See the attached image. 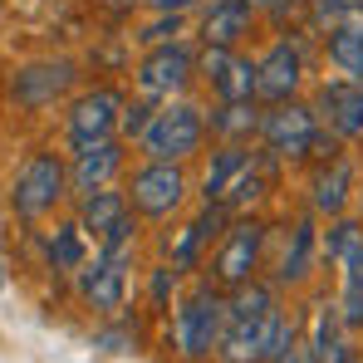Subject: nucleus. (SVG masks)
I'll use <instances>...</instances> for the list:
<instances>
[{
	"mask_svg": "<svg viewBox=\"0 0 363 363\" xmlns=\"http://www.w3.org/2000/svg\"><path fill=\"white\" fill-rule=\"evenodd\" d=\"M201 133H206V118H201V108H191V104H167V108H157L152 123L143 128V152L152 157V162H182V157H191L196 147H201Z\"/></svg>",
	"mask_w": 363,
	"mask_h": 363,
	"instance_id": "obj_1",
	"label": "nucleus"
},
{
	"mask_svg": "<svg viewBox=\"0 0 363 363\" xmlns=\"http://www.w3.org/2000/svg\"><path fill=\"white\" fill-rule=\"evenodd\" d=\"M221 324H226V300H221L211 285L191 290V295L177 304V319H172V339H177L182 359L211 354L216 339H221Z\"/></svg>",
	"mask_w": 363,
	"mask_h": 363,
	"instance_id": "obj_2",
	"label": "nucleus"
},
{
	"mask_svg": "<svg viewBox=\"0 0 363 363\" xmlns=\"http://www.w3.org/2000/svg\"><path fill=\"white\" fill-rule=\"evenodd\" d=\"M128 255H133V221H123L118 231H108L104 236V255L94 260V270L79 280V290H84V300L94 304V309H118L123 295H128Z\"/></svg>",
	"mask_w": 363,
	"mask_h": 363,
	"instance_id": "obj_3",
	"label": "nucleus"
},
{
	"mask_svg": "<svg viewBox=\"0 0 363 363\" xmlns=\"http://www.w3.org/2000/svg\"><path fill=\"white\" fill-rule=\"evenodd\" d=\"M64 162L55 152H35L25 167H20V177H15V191H10V206L20 211V216H45V211H55L64 196Z\"/></svg>",
	"mask_w": 363,
	"mask_h": 363,
	"instance_id": "obj_4",
	"label": "nucleus"
},
{
	"mask_svg": "<svg viewBox=\"0 0 363 363\" xmlns=\"http://www.w3.org/2000/svg\"><path fill=\"white\" fill-rule=\"evenodd\" d=\"M314 133H319V113L304 108V104H290V99L275 104V108L260 118V138H265V147L280 152V157H304L309 143H314Z\"/></svg>",
	"mask_w": 363,
	"mask_h": 363,
	"instance_id": "obj_5",
	"label": "nucleus"
},
{
	"mask_svg": "<svg viewBox=\"0 0 363 363\" xmlns=\"http://www.w3.org/2000/svg\"><path fill=\"white\" fill-rule=\"evenodd\" d=\"M191 69H196L191 50L177 45V40H162L147 60L138 64V84H143V94H147V99H172L177 89L191 84Z\"/></svg>",
	"mask_w": 363,
	"mask_h": 363,
	"instance_id": "obj_6",
	"label": "nucleus"
},
{
	"mask_svg": "<svg viewBox=\"0 0 363 363\" xmlns=\"http://www.w3.org/2000/svg\"><path fill=\"white\" fill-rule=\"evenodd\" d=\"M186 196V177H182L177 162H147L138 177H133V206L143 216H172Z\"/></svg>",
	"mask_w": 363,
	"mask_h": 363,
	"instance_id": "obj_7",
	"label": "nucleus"
},
{
	"mask_svg": "<svg viewBox=\"0 0 363 363\" xmlns=\"http://www.w3.org/2000/svg\"><path fill=\"white\" fill-rule=\"evenodd\" d=\"M260 241H265V231L255 226V221H241V226H231V236L221 241L216 250V285H226V290H236L250 280V270H255V260H260Z\"/></svg>",
	"mask_w": 363,
	"mask_h": 363,
	"instance_id": "obj_8",
	"label": "nucleus"
},
{
	"mask_svg": "<svg viewBox=\"0 0 363 363\" xmlns=\"http://www.w3.org/2000/svg\"><path fill=\"white\" fill-rule=\"evenodd\" d=\"M300 50L290 45V40H280V45H270V55L255 64V99H270V104H285V99H295V89H300Z\"/></svg>",
	"mask_w": 363,
	"mask_h": 363,
	"instance_id": "obj_9",
	"label": "nucleus"
},
{
	"mask_svg": "<svg viewBox=\"0 0 363 363\" xmlns=\"http://www.w3.org/2000/svg\"><path fill=\"white\" fill-rule=\"evenodd\" d=\"M201 74L211 79V89L221 94V104H241V99H255V64L231 55V50H216L206 45L201 55Z\"/></svg>",
	"mask_w": 363,
	"mask_h": 363,
	"instance_id": "obj_10",
	"label": "nucleus"
},
{
	"mask_svg": "<svg viewBox=\"0 0 363 363\" xmlns=\"http://www.w3.org/2000/svg\"><path fill=\"white\" fill-rule=\"evenodd\" d=\"M314 113H324L334 138H363V84L359 79H334L319 89Z\"/></svg>",
	"mask_w": 363,
	"mask_h": 363,
	"instance_id": "obj_11",
	"label": "nucleus"
},
{
	"mask_svg": "<svg viewBox=\"0 0 363 363\" xmlns=\"http://www.w3.org/2000/svg\"><path fill=\"white\" fill-rule=\"evenodd\" d=\"M118 167H123V143H113V138H89L74 152L69 182H74V191H94V186H108Z\"/></svg>",
	"mask_w": 363,
	"mask_h": 363,
	"instance_id": "obj_12",
	"label": "nucleus"
},
{
	"mask_svg": "<svg viewBox=\"0 0 363 363\" xmlns=\"http://www.w3.org/2000/svg\"><path fill=\"white\" fill-rule=\"evenodd\" d=\"M118 113H123V99L113 94V89H94V94H84V99L69 108V133H74V143H89V138H113Z\"/></svg>",
	"mask_w": 363,
	"mask_h": 363,
	"instance_id": "obj_13",
	"label": "nucleus"
},
{
	"mask_svg": "<svg viewBox=\"0 0 363 363\" xmlns=\"http://www.w3.org/2000/svg\"><path fill=\"white\" fill-rule=\"evenodd\" d=\"M69 84H74V64H69V60L30 64L25 74H15V104H25V108H45V104L60 99Z\"/></svg>",
	"mask_w": 363,
	"mask_h": 363,
	"instance_id": "obj_14",
	"label": "nucleus"
},
{
	"mask_svg": "<svg viewBox=\"0 0 363 363\" xmlns=\"http://www.w3.org/2000/svg\"><path fill=\"white\" fill-rule=\"evenodd\" d=\"M250 20H255V10L245 0H211L206 15H201V40L216 45V50H236L250 30Z\"/></svg>",
	"mask_w": 363,
	"mask_h": 363,
	"instance_id": "obj_15",
	"label": "nucleus"
},
{
	"mask_svg": "<svg viewBox=\"0 0 363 363\" xmlns=\"http://www.w3.org/2000/svg\"><path fill=\"white\" fill-rule=\"evenodd\" d=\"M128 221V201L108 186H94L84 191V206H79V231H94V236H108Z\"/></svg>",
	"mask_w": 363,
	"mask_h": 363,
	"instance_id": "obj_16",
	"label": "nucleus"
},
{
	"mask_svg": "<svg viewBox=\"0 0 363 363\" xmlns=\"http://www.w3.org/2000/svg\"><path fill=\"white\" fill-rule=\"evenodd\" d=\"M349 191H354V167L344 157H329V167H319V177H314V211L339 216L349 206Z\"/></svg>",
	"mask_w": 363,
	"mask_h": 363,
	"instance_id": "obj_17",
	"label": "nucleus"
},
{
	"mask_svg": "<svg viewBox=\"0 0 363 363\" xmlns=\"http://www.w3.org/2000/svg\"><path fill=\"white\" fill-rule=\"evenodd\" d=\"M339 265H344V300L334 309L344 314V324H363V231L344 245Z\"/></svg>",
	"mask_w": 363,
	"mask_h": 363,
	"instance_id": "obj_18",
	"label": "nucleus"
},
{
	"mask_svg": "<svg viewBox=\"0 0 363 363\" xmlns=\"http://www.w3.org/2000/svg\"><path fill=\"white\" fill-rule=\"evenodd\" d=\"M339 324H344V314H334V304H324L319 314H314V334H309V354L314 363H344V339H339Z\"/></svg>",
	"mask_w": 363,
	"mask_h": 363,
	"instance_id": "obj_19",
	"label": "nucleus"
},
{
	"mask_svg": "<svg viewBox=\"0 0 363 363\" xmlns=\"http://www.w3.org/2000/svg\"><path fill=\"white\" fill-rule=\"evenodd\" d=\"M329 60H334V69L363 79V25H349L344 20V25L329 30Z\"/></svg>",
	"mask_w": 363,
	"mask_h": 363,
	"instance_id": "obj_20",
	"label": "nucleus"
},
{
	"mask_svg": "<svg viewBox=\"0 0 363 363\" xmlns=\"http://www.w3.org/2000/svg\"><path fill=\"white\" fill-rule=\"evenodd\" d=\"M309 255H314V226H309V221H300V226H295V241H290L285 260H280V270H275V280H280V285H295V280H304Z\"/></svg>",
	"mask_w": 363,
	"mask_h": 363,
	"instance_id": "obj_21",
	"label": "nucleus"
},
{
	"mask_svg": "<svg viewBox=\"0 0 363 363\" xmlns=\"http://www.w3.org/2000/svg\"><path fill=\"white\" fill-rule=\"evenodd\" d=\"M245 162H250V157H245L236 143H231V147H221V152H216V162H211V172H206V201H221V196H226V186L236 182V172H241Z\"/></svg>",
	"mask_w": 363,
	"mask_h": 363,
	"instance_id": "obj_22",
	"label": "nucleus"
},
{
	"mask_svg": "<svg viewBox=\"0 0 363 363\" xmlns=\"http://www.w3.org/2000/svg\"><path fill=\"white\" fill-rule=\"evenodd\" d=\"M216 133H231V138H245V133H255L260 128V108H255V99H241V104H226L216 118H211Z\"/></svg>",
	"mask_w": 363,
	"mask_h": 363,
	"instance_id": "obj_23",
	"label": "nucleus"
},
{
	"mask_svg": "<svg viewBox=\"0 0 363 363\" xmlns=\"http://www.w3.org/2000/svg\"><path fill=\"white\" fill-rule=\"evenodd\" d=\"M260 186H265L260 167H255V162H245L241 172H236V182L226 186V196H221V201H226V206H250V201L260 196Z\"/></svg>",
	"mask_w": 363,
	"mask_h": 363,
	"instance_id": "obj_24",
	"label": "nucleus"
},
{
	"mask_svg": "<svg viewBox=\"0 0 363 363\" xmlns=\"http://www.w3.org/2000/svg\"><path fill=\"white\" fill-rule=\"evenodd\" d=\"M50 260H55V270H79V260H84V241H79V226H64L55 245H50Z\"/></svg>",
	"mask_w": 363,
	"mask_h": 363,
	"instance_id": "obj_25",
	"label": "nucleus"
},
{
	"mask_svg": "<svg viewBox=\"0 0 363 363\" xmlns=\"http://www.w3.org/2000/svg\"><path fill=\"white\" fill-rule=\"evenodd\" d=\"M152 113H157L152 104H128V108L118 113V133L123 138H143V128L152 123Z\"/></svg>",
	"mask_w": 363,
	"mask_h": 363,
	"instance_id": "obj_26",
	"label": "nucleus"
},
{
	"mask_svg": "<svg viewBox=\"0 0 363 363\" xmlns=\"http://www.w3.org/2000/svg\"><path fill=\"white\" fill-rule=\"evenodd\" d=\"M270 363H314L309 344H304L300 334H295V324L285 329V339H280V349H275V359H270Z\"/></svg>",
	"mask_w": 363,
	"mask_h": 363,
	"instance_id": "obj_27",
	"label": "nucleus"
},
{
	"mask_svg": "<svg viewBox=\"0 0 363 363\" xmlns=\"http://www.w3.org/2000/svg\"><path fill=\"white\" fill-rule=\"evenodd\" d=\"M359 231H363V226H354V221H334V226H329V241H324V255H329V260H339V255H344V245L354 241Z\"/></svg>",
	"mask_w": 363,
	"mask_h": 363,
	"instance_id": "obj_28",
	"label": "nucleus"
},
{
	"mask_svg": "<svg viewBox=\"0 0 363 363\" xmlns=\"http://www.w3.org/2000/svg\"><path fill=\"white\" fill-rule=\"evenodd\" d=\"M349 15H354V10H349V0H314V20H319V25H329V20H334V25H344Z\"/></svg>",
	"mask_w": 363,
	"mask_h": 363,
	"instance_id": "obj_29",
	"label": "nucleus"
},
{
	"mask_svg": "<svg viewBox=\"0 0 363 363\" xmlns=\"http://www.w3.org/2000/svg\"><path fill=\"white\" fill-rule=\"evenodd\" d=\"M177 30H182V15H162V20H157V25H152V30L143 35V40H152V45H162V40H167V35H177Z\"/></svg>",
	"mask_w": 363,
	"mask_h": 363,
	"instance_id": "obj_30",
	"label": "nucleus"
},
{
	"mask_svg": "<svg viewBox=\"0 0 363 363\" xmlns=\"http://www.w3.org/2000/svg\"><path fill=\"white\" fill-rule=\"evenodd\" d=\"M147 5H152L157 15H186V10H191L196 0H147Z\"/></svg>",
	"mask_w": 363,
	"mask_h": 363,
	"instance_id": "obj_31",
	"label": "nucleus"
},
{
	"mask_svg": "<svg viewBox=\"0 0 363 363\" xmlns=\"http://www.w3.org/2000/svg\"><path fill=\"white\" fill-rule=\"evenodd\" d=\"M250 10H275V5H285V0H245Z\"/></svg>",
	"mask_w": 363,
	"mask_h": 363,
	"instance_id": "obj_32",
	"label": "nucleus"
},
{
	"mask_svg": "<svg viewBox=\"0 0 363 363\" xmlns=\"http://www.w3.org/2000/svg\"><path fill=\"white\" fill-rule=\"evenodd\" d=\"M104 5H108V10H118V15H123V10H133L138 0H104Z\"/></svg>",
	"mask_w": 363,
	"mask_h": 363,
	"instance_id": "obj_33",
	"label": "nucleus"
},
{
	"mask_svg": "<svg viewBox=\"0 0 363 363\" xmlns=\"http://www.w3.org/2000/svg\"><path fill=\"white\" fill-rule=\"evenodd\" d=\"M349 10H354V15H363V0H349Z\"/></svg>",
	"mask_w": 363,
	"mask_h": 363,
	"instance_id": "obj_34",
	"label": "nucleus"
},
{
	"mask_svg": "<svg viewBox=\"0 0 363 363\" xmlns=\"http://www.w3.org/2000/svg\"><path fill=\"white\" fill-rule=\"evenodd\" d=\"M344 363H359V359H344Z\"/></svg>",
	"mask_w": 363,
	"mask_h": 363,
	"instance_id": "obj_35",
	"label": "nucleus"
},
{
	"mask_svg": "<svg viewBox=\"0 0 363 363\" xmlns=\"http://www.w3.org/2000/svg\"><path fill=\"white\" fill-rule=\"evenodd\" d=\"M0 285H5V275H0Z\"/></svg>",
	"mask_w": 363,
	"mask_h": 363,
	"instance_id": "obj_36",
	"label": "nucleus"
}]
</instances>
